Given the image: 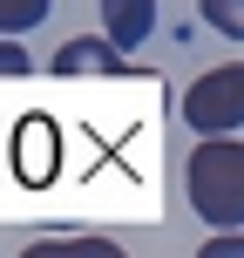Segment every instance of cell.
I'll use <instances>...</instances> for the list:
<instances>
[{
	"instance_id": "obj_4",
	"label": "cell",
	"mask_w": 244,
	"mask_h": 258,
	"mask_svg": "<svg viewBox=\"0 0 244 258\" xmlns=\"http://www.w3.org/2000/svg\"><path fill=\"white\" fill-rule=\"evenodd\" d=\"M149 34H156V0H102V41H116L129 54Z\"/></svg>"
},
{
	"instance_id": "obj_5",
	"label": "cell",
	"mask_w": 244,
	"mask_h": 258,
	"mask_svg": "<svg viewBox=\"0 0 244 258\" xmlns=\"http://www.w3.org/2000/svg\"><path fill=\"white\" fill-rule=\"evenodd\" d=\"M54 0H0V34H27V27L48 21Z\"/></svg>"
},
{
	"instance_id": "obj_7",
	"label": "cell",
	"mask_w": 244,
	"mask_h": 258,
	"mask_svg": "<svg viewBox=\"0 0 244 258\" xmlns=\"http://www.w3.org/2000/svg\"><path fill=\"white\" fill-rule=\"evenodd\" d=\"M27 68H34V61L21 54V41H0V82H21Z\"/></svg>"
},
{
	"instance_id": "obj_3",
	"label": "cell",
	"mask_w": 244,
	"mask_h": 258,
	"mask_svg": "<svg viewBox=\"0 0 244 258\" xmlns=\"http://www.w3.org/2000/svg\"><path fill=\"white\" fill-rule=\"evenodd\" d=\"M54 75L109 82V75H122V48L116 41H61V48H54Z\"/></svg>"
},
{
	"instance_id": "obj_6",
	"label": "cell",
	"mask_w": 244,
	"mask_h": 258,
	"mask_svg": "<svg viewBox=\"0 0 244 258\" xmlns=\"http://www.w3.org/2000/svg\"><path fill=\"white\" fill-rule=\"evenodd\" d=\"M204 21L217 27V34L237 41V34H244V0H204Z\"/></svg>"
},
{
	"instance_id": "obj_2",
	"label": "cell",
	"mask_w": 244,
	"mask_h": 258,
	"mask_svg": "<svg viewBox=\"0 0 244 258\" xmlns=\"http://www.w3.org/2000/svg\"><path fill=\"white\" fill-rule=\"evenodd\" d=\"M183 122L204 129V136H224V129L244 122V68H210L204 82H190V95H183Z\"/></svg>"
},
{
	"instance_id": "obj_1",
	"label": "cell",
	"mask_w": 244,
	"mask_h": 258,
	"mask_svg": "<svg viewBox=\"0 0 244 258\" xmlns=\"http://www.w3.org/2000/svg\"><path fill=\"white\" fill-rule=\"evenodd\" d=\"M183 183H190V204H197V218H204V224L237 231V224H244V143H237V129L197 143Z\"/></svg>"
}]
</instances>
